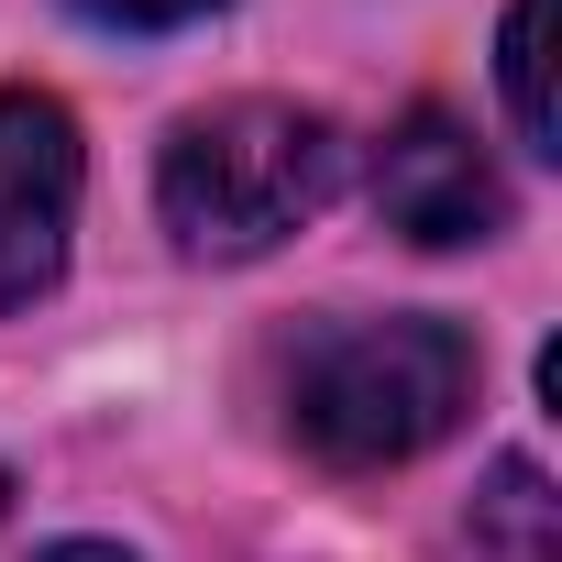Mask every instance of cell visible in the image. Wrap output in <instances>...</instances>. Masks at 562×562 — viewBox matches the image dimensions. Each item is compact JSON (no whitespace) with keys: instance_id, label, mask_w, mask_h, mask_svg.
<instances>
[{"instance_id":"1","label":"cell","mask_w":562,"mask_h":562,"mask_svg":"<svg viewBox=\"0 0 562 562\" xmlns=\"http://www.w3.org/2000/svg\"><path fill=\"white\" fill-rule=\"evenodd\" d=\"M474 331L430 321V310H386V321H321L288 364V441L331 474H386L419 463L430 441L463 430L474 408Z\"/></svg>"},{"instance_id":"2","label":"cell","mask_w":562,"mask_h":562,"mask_svg":"<svg viewBox=\"0 0 562 562\" xmlns=\"http://www.w3.org/2000/svg\"><path fill=\"white\" fill-rule=\"evenodd\" d=\"M342 188V122L310 100H210L155 155V210L188 265H254Z\"/></svg>"},{"instance_id":"3","label":"cell","mask_w":562,"mask_h":562,"mask_svg":"<svg viewBox=\"0 0 562 562\" xmlns=\"http://www.w3.org/2000/svg\"><path fill=\"white\" fill-rule=\"evenodd\" d=\"M78 122L56 89H0V310H34L67 276V232H78Z\"/></svg>"},{"instance_id":"4","label":"cell","mask_w":562,"mask_h":562,"mask_svg":"<svg viewBox=\"0 0 562 562\" xmlns=\"http://www.w3.org/2000/svg\"><path fill=\"white\" fill-rule=\"evenodd\" d=\"M375 221L408 232L419 254H452V243H496L507 232V177L485 166L474 122H452L441 100L397 111L386 144H375Z\"/></svg>"},{"instance_id":"5","label":"cell","mask_w":562,"mask_h":562,"mask_svg":"<svg viewBox=\"0 0 562 562\" xmlns=\"http://www.w3.org/2000/svg\"><path fill=\"white\" fill-rule=\"evenodd\" d=\"M463 551H474V562H562V518H551V485H540L529 452H507V463L485 474V496H474V518H463Z\"/></svg>"},{"instance_id":"6","label":"cell","mask_w":562,"mask_h":562,"mask_svg":"<svg viewBox=\"0 0 562 562\" xmlns=\"http://www.w3.org/2000/svg\"><path fill=\"white\" fill-rule=\"evenodd\" d=\"M540 23H551V0H507V34H496V78H507V111H518V144H529V155H562V122H551V56H540Z\"/></svg>"},{"instance_id":"7","label":"cell","mask_w":562,"mask_h":562,"mask_svg":"<svg viewBox=\"0 0 562 562\" xmlns=\"http://www.w3.org/2000/svg\"><path fill=\"white\" fill-rule=\"evenodd\" d=\"M100 34H177V23H210L221 0H78Z\"/></svg>"},{"instance_id":"8","label":"cell","mask_w":562,"mask_h":562,"mask_svg":"<svg viewBox=\"0 0 562 562\" xmlns=\"http://www.w3.org/2000/svg\"><path fill=\"white\" fill-rule=\"evenodd\" d=\"M34 562H133V551H111V540H56V551H34Z\"/></svg>"},{"instance_id":"9","label":"cell","mask_w":562,"mask_h":562,"mask_svg":"<svg viewBox=\"0 0 562 562\" xmlns=\"http://www.w3.org/2000/svg\"><path fill=\"white\" fill-rule=\"evenodd\" d=\"M0 507H12V474H0Z\"/></svg>"}]
</instances>
